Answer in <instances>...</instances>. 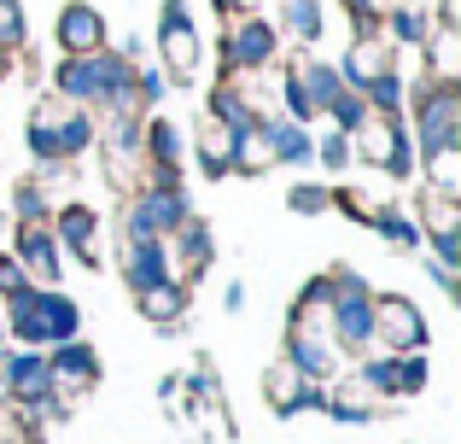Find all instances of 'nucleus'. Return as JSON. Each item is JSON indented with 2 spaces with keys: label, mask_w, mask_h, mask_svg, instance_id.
<instances>
[{
  "label": "nucleus",
  "mask_w": 461,
  "mask_h": 444,
  "mask_svg": "<svg viewBox=\"0 0 461 444\" xmlns=\"http://www.w3.org/2000/svg\"><path fill=\"white\" fill-rule=\"evenodd\" d=\"M53 94L88 112H140L135 105V59L94 47V53H65L53 70Z\"/></svg>",
  "instance_id": "nucleus-1"
},
{
  "label": "nucleus",
  "mask_w": 461,
  "mask_h": 444,
  "mask_svg": "<svg viewBox=\"0 0 461 444\" xmlns=\"http://www.w3.org/2000/svg\"><path fill=\"white\" fill-rule=\"evenodd\" d=\"M0 304H6V333H18L23 345H35V351L77 340V328H82V304L65 298L59 286H35L30 281L12 298H0Z\"/></svg>",
  "instance_id": "nucleus-2"
},
{
  "label": "nucleus",
  "mask_w": 461,
  "mask_h": 444,
  "mask_svg": "<svg viewBox=\"0 0 461 444\" xmlns=\"http://www.w3.org/2000/svg\"><path fill=\"white\" fill-rule=\"evenodd\" d=\"M333 293H327V328H333L339 351H368L374 340V293L357 269H333L327 275Z\"/></svg>",
  "instance_id": "nucleus-3"
},
{
  "label": "nucleus",
  "mask_w": 461,
  "mask_h": 444,
  "mask_svg": "<svg viewBox=\"0 0 461 444\" xmlns=\"http://www.w3.org/2000/svg\"><path fill=\"white\" fill-rule=\"evenodd\" d=\"M286 363L310 380H333L345 351H339L333 328H327V310H310V304H293V322H286Z\"/></svg>",
  "instance_id": "nucleus-4"
},
{
  "label": "nucleus",
  "mask_w": 461,
  "mask_h": 444,
  "mask_svg": "<svg viewBox=\"0 0 461 444\" xmlns=\"http://www.w3.org/2000/svg\"><path fill=\"white\" fill-rule=\"evenodd\" d=\"M158 59H164L158 70L169 77V88H187V82L199 77L204 41H199V23H193L187 0H164V6H158Z\"/></svg>",
  "instance_id": "nucleus-5"
},
{
  "label": "nucleus",
  "mask_w": 461,
  "mask_h": 444,
  "mask_svg": "<svg viewBox=\"0 0 461 444\" xmlns=\"http://www.w3.org/2000/svg\"><path fill=\"white\" fill-rule=\"evenodd\" d=\"M281 59V30L263 12H240L222 18V65L234 77H269V65Z\"/></svg>",
  "instance_id": "nucleus-6"
},
{
  "label": "nucleus",
  "mask_w": 461,
  "mask_h": 444,
  "mask_svg": "<svg viewBox=\"0 0 461 444\" xmlns=\"http://www.w3.org/2000/svg\"><path fill=\"white\" fill-rule=\"evenodd\" d=\"M350 147H357V164L392 176V182H403V176L415 170V164H409V159H415L409 129H403V117H392V112H374V105H368V117H362V129L350 135Z\"/></svg>",
  "instance_id": "nucleus-7"
},
{
  "label": "nucleus",
  "mask_w": 461,
  "mask_h": 444,
  "mask_svg": "<svg viewBox=\"0 0 461 444\" xmlns=\"http://www.w3.org/2000/svg\"><path fill=\"white\" fill-rule=\"evenodd\" d=\"M415 147L420 159L444 147H461V94L456 82H427L415 94Z\"/></svg>",
  "instance_id": "nucleus-8"
},
{
  "label": "nucleus",
  "mask_w": 461,
  "mask_h": 444,
  "mask_svg": "<svg viewBox=\"0 0 461 444\" xmlns=\"http://www.w3.org/2000/svg\"><path fill=\"white\" fill-rule=\"evenodd\" d=\"M420 240H432V258L444 269H461V194H438V187H420Z\"/></svg>",
  "instance_id": "nucleus-9"
},
{
  "label": "nucleus",
  "mask_w": 461,
  "mask_h": 444,
  "mask_svg": "<svg viewBox=\"0 0 461 444\" xmlns=\"http://www.w3.org/2000/svg\"><path fill=\"white\" fill-rule=\"evenodd\" d=\"M94 380H100V357H94L82 340H65V345H53V351H47V398L77 403Z\"/></svg>",
  "instance_id": "nucleus-10"
},
{
  "label": "nucleus",
  "mask_w": 461,
  "mask_h": 444,
  "mask_svg": "<svg viewBox=\"0 0 461 444\" xmlns=\"http://www.w3.org/2000/svg\"><path fill=\"white\" fill-rule=\"evenodd\" d=\"M374 340L385 345V351H420L427 345V316H420L415 298H374Z\"/></svg>",
  "instance_id": "nucleus-11"
},
{
  "label": "nucleus",
  "mask_w": 461,
  "mask_h": 444,
  "mask_svg": "<svg viewBox=\"0 0 461 444\" xmlns=\"http://www.w3.org/2000/svg\"><path fill=\"white\" fill-rule=\"evenodd\" d=\"M53 240H59V251L65 258H77V263H100V211L94 205H82V199H70V205H53Z\"/></svg>",
  "instance_id": "nucleus-12"
},
{
  "label": "nucleus",
  "mask_w": 461,
  "mask_h": 444,
  "mask_svg": "<svg viewBox=\"0 0 461 444\" xmlns=\"http://www.w3.org/2000/svg\"><path fill=\"white\" fill-rule=\"evenodd\" d=\"M0 386L18 410H41L47 403V351H6L0 357Z\"/></svg>",
  "instance_id": "nucleus-13"
},
{
  "label": "nucleus",
  "mask_w": 461,
  "mask_h": 444,
  "mask_svg": "<svg viewBox=\"0 0 461 444\" xmlns=\"http://www.w3.org/2000/svg\"><path fill=\"white\" fill-rule=\"evenodd\" d=\"M397 65V47L385 41L380 30H357L350 35V47H345V59H339V77H345V88H368L380 70H392Z\"/></svg>",
  "instance_id": "nucleus-14"
},
{
  "label": "nucleus",
  "mask_w": 461,
  "mask_h": 444,
  "mask_svg": "<svg viewBox=\"0 0 461 444\" xmlns=\"http://www.w3.org/2000/svg\"><path fill=\"white\" fill-rule=\"evenodd\" d=\"M258 129H263V152H269V164H293V170L315 164V135H310V123H293V117H281V112H263Z\"/></svg>",
  "instance_id": "nucleus-15"
},
{
  "label": "nucleus",
  "mask_w": 461,
  "mask_h": 444,
  "mask_svg": "<svg viewBox=\"0 0 461 444\" xmlns=\"http://www.w3.org/2000/svg\"><path fill=\"white\" fill-rule=\"evenodd\" d=\"M18 263H23V275H30L35 286H59L65 251H59V240H53L47 222H18Z\"/></svg>",
  "instance_id": "nucleus-16"
},
{
  "label": "nucleus",
  "mask_w": 461,
  "mask_h": 444,
  "mask_svg": "<svg viewBox=\"0 0 461 444\" xmlns=\"http://www.w3.org/2000/svg\"><path fill=\"white\" fill-rule=\"evenodd\" d=\"M117 258H123V281H129V293H140V286H152V281H164V275H176V263H169V240L123 234Z\"/></svg>",
  "instance_id": "nucleus-17"
},
{
  "label": "nucleus",
  "mask_w": 461,
  "mask_h": 444,
  "mask_svg": "<svg viewBox=\"0 0 461 444\" xmlns=\"http://www.w3.org/2000/svg\"><path fill=\"white\" fill-rule=\"evenodd\" d=\"M53 41H59V53H94V47H105V12L88 6V0H70V6H59Z\"/></svg>",
  "instance_id": "nucleus-18"
},
{
  "label": "nucleus",
  "mask_w": 461,
  "mask_h": 444,
  "mask_svg": "<svg viewBox=\"0 0 461 444\" xmlns=\"http://www.w3.org/2000/svg\"><path fill=\"white\" fill-rule=\"evenodd\" d=\"M140 147H147V170L152 176H181V164H187V129H181L176 117L147 112V135H140Z\"/></svg>",
  "instance_id": "nucleus-19"
},
{
  "label": "nucleus",
  "mask_w": 461,
  "mask_h": 444,
  "mask_svg": "<svg viewBox=\"0 0 461 444\" xmlns=\"http://www.w3.org/2000/svg\"><path fill=\"white\" fill-rule=\"evenodd\" d=\"M286 70H293V77H298V88L310 94L315 117H321L327 105H333L339 94H345V77H339V65H333V59H321V53H310V47H304V53H298Z\"/></svg>",
  "instance_id": "nucleus-20"
},
{
  "label": "nucleus",
  "mask_w": 461,
  "mask_h": 444,
  "mask_svg": "<svg viewBox=\"0 0 461 444\" xmlns=\"http://www.w3.org/2000/svg\"><path fill=\"white\" fill-rule=\"evenodd\" d=\"M275 30L298 47H321L327 35V0H275Z\"/></svg>",
  "instance_id": "nucleus-21"
},
{
  "label": "nucleus",
  "mask_w": 461,
  "mask_h": 444,
  "mask_svg": "<svg viewBox=\"0 0 461 444\" xmlns=\"http://www.w3.org/2000/svg\"><path fill=\"white\" fill-rule=\"evenodd\" d=\"M187 152L204 164V176H228V159H234V129H228L222 117L204 112V117H199V129L187 135Z\"/></svg>",
  "instance_id": "nucleus-22"
},
{
  "label": "nucleus",
  "mask_w": 461,
  "mask_h": 444,
  "mask_svg": "<svg viewBox=\"0 0 461 444\" xmlns=\"http://www.w3.org/2000/svg\"><path fill=\"white\" fill-rule=\"evenodd\" d=\"M135 310L152 322V328H176L181 310H187V281H181V275H164V281L140 286V293H135Z\"/></svg>",
  "instance_id": "nucleus-23"
},
{
  "label": "nucleus",
  "mask_w": 461,
  "mask_h": 444,
  "mask_svg": "<svg viewBox=\"0 0 461 444\" xmlns=\"http://www.w3.org/2000/svg\"><path fill=\"white\" fill-rule=\"evenodd\" d=\"M169 240H176V246H169V263H181V281H187V275H204V269H211L216 240H211V228H204L199 217H187Z\"/></svg>",
  "instance_id": "nucleus-24"
},
{
  "label": "nucleus",
  "mask_w": 461,
  "mask_h": 444,
  "mask_svg": "<svg viewBox=\"0 0 461 444\" xmlns=\"http://www.w3.org/2000/svg\"><path fill=\"white\" fill-rule=\"evenodd\" d=\"M420 53H427L432 82H456L461 77V30L456 23H432V35L420 41Z\"/></svg>",
  "instance_id": "nucleus-25"
},
{
  "label": "nucleus",
  "mask_w": 461,
  "mask_h": 444,
  "mask_svg": "<svg viewBox=\"0 0 461 444\" xmlns=\"http://www.w3.org/2000/svg\"><path fill=\"white\" fill-rule=\"evenodd\" d=\"M368 228H380V234L392 240L397 251H415V246H420V222H415V211H409V205H392V199H385V205L368 217Z\"/></svg>",
  "instance_id": "nucleus-26"
},
{
  "label": "nucleus",
  "mask_w": 461,
  "mask_h": 444,
  "mask_svg": "<svg viewBox=\"0 0 461 444\" xmlns=\"http://www.w3.org/2000/svg\"><path fill=\"white\" fill-rule=\"evenodd\" d=\"M362 100L374 105V112H392V117H403V100H409V77L403 70H380V77L368 82V88H362Z\"/></svg>",
  "instance_id": "nucleus-27"
},
{
  "label": "nucleus",
  "mask_w": 461,
  "mask_h": 444,
  "mask_svg": "<svg viewBox=\"0 0 461 444\" xmlns=\"http://www.w3.org/2000/svg\"><path fill=\"white\" fill-rule=\"evenodd\" d=\"M12 211H18V222H47L53 217V199H47V182H18L12 187Z\"/></svg>",
  "instance_id": "nucleus-28"
},
{
  "label": "nucleus",
  "mask_w": 461,
  "mask_h": 444,
  "mask_svg": "<svg viewBox=\"0 0 461 444\" xmlns=\"http://www.w3.org/2000/svg\"><path fill=\"white\" fill-rule=\"evenodd\" d=\"M357 380L374 392V398H397V351H380L357 368Z\"/></svg>",
  "instance_id": "nucleus-29"
},
{
  "label": "nucleus",
  "mask_w": 461,
  "mask_h": 444,
  "mask_svg": "<svg viewBox=\"0 0 461 444\" xmlns=\"http://www.w3.org/2000/svg\"><path fill=\"white\" fill-rule=\"evenodd\" d=\"M315 159H321V170L345 176L350 164H357V147H350V135H345V129H327V135L315 140Z\"/></svg>",
  "instance_id": "nucleus-30"
},
{
  "label": "nucleus",
  "mask_w": 461,
  "mask_h": 444,
  "mask_svg": "<svg viewBox=\"0 0 461 444\" xmlns=\"http://www.w3.org/2000/svg\"><path fill=\"white\" fill-rule=\"evenodd\" d=\"M275 94H281V117H293V123H315V105H310V94L298 88L293 70H281V77H275Z\"/></svg>",
  "instance_id": "nucleus-31"
},
{
  "label": "nucleus",
  "mask_w": 461,
  "mask_h": 444,
  "mask_svg": "<svg viewBox=\"0 0 461 444\" xmlns=\"http://www.w3.org/2000/svg\"><path fill=\"white\" fill-rule=\"evenodd\" d=\"M321 117H333V129H345V135H357V129H362V117H368V100H362L357 88H345V94H339V100L327 105Z\"/></svg>",
  "instance_id": "nucleus-32"
},
{
  "label": "nucleus",
  "mask_w": 461,
  "mask_h": 444,
  "mask_svg": "<svg viewBox=\"0 0 461 444\" xmlns=\"http://www.w3.org/2000/svg\"><path fill=\"white\" fill-rule=\"evenodd\" d=\"M286 205H293L298 217H321V211H333V187H321V182H298L293 194H286Z\"/></svg>",
  "instance_id": "nucleus-33"
},
{
  "label": "nucleus",
  "mask_w": 461,
  "mask_h": 444,
  "mask_svg": "<svg viewBox=\"0 0 461 444\" xmlns=\"http://www.w3.org/2000/svg\"><path fill=\"white\" fill-rule=\"evenodd\" d=\"M164 94H169V77H164V70H158V65H135V105H140V112H152Z\"/></svg>",
  "instance_id": "nucleus-34"
},
{
  "label": "nucleus",
  "mask_w": 461,
  "mask_h": 444,
  "mask_svg": "<svg viewBox=\"0 0 461 444\" xmlns=\"http://www.w3.org/2000/svg\"><path fill=\"white\" fill-rule=\"evenodd\" d=\"M427 386V357L420 351H397V398H415Z\"/></svg>",
  "instance_id": "nucleus-35"
},
{
  "label": "nucleus",
  "mask_w": 461,
  "mask_h": 444,
  "mask_svg": "<svg viewBox=\"0 0 461 444\" xmlns=\"http://www.w3.org/2000/svg\"><path fill=\"white\" fill-rule=\"evenodd\" d=\"M0 47H23V6L18 0H0Z\"/></svg>",
  "instance_id": "nucleus-36"
},
{
  "label": "nucleus",
  "mask_w": 461,
  "mask_h": 444,
  "mask_svg": "<svg viewBox=\"0 0 461 444\" xmlns=\"http://www.w3.org/2000/svg\"><path fill=\"white\" fill-rule=\"evenodd\" d=\"M339 6L350 12V23H357V30H380V18H385V6H392V0H339Z\"/></svg>",
  "instance_id": "nucleus-37"
},
{
  "label": "nucleus",
  "mask_w": 461,
  "mask_h": 444,
  "mask_svg": "<svg viewBox=\"0 0 461 444\" xmlns=\"http://www.w3.org/2000/svg\"><path fill=\"white\" fill-rule=\"evenodd\" d=\"M18 286H30V275H23L18 258H6V251H0V298H12Z\"/></svg>",
  "instance_id": "nucleus-38"
},
{
  "label": "nucleus",
  "mask_w": 461,
  "mask_h": 444,
  "mask_svg": "<svg viewBox=\"0 0 461 444\" xmlns=\"http://www.w3.org/2000/svg\"><path fill=\"white\" fill-rule=\"evenodd\" d=\"M222 304H228V310H246V281H228V286H222Z\"/></svg>",
  "instance_id": "nucleus-39"
},
{
  "label": "nucleus",
  "mask_w": 461,
  "mask_h": 444,
  "mask_svg": "<svg viewBox=\"0 0 461 444\" xmlns=\"http://www.w3.org/2000/svg\"><path fill=\"white\" fill-rule=\"evenodd\" d=\"M0 351H6V304H0Z\"/></svg>",
  "instance_id": "nucleus-40"
},
{
  "label": "nucleus",
  "mask_w": 461,
  "mask_h": 444,
  "mask_svg": "<svg viewBox=\"0 0 461 444\" xmlns=\"http://www.w3.org/2000/svg\"><path fill=\"white\" fill-rule=\"evenodd\" d=\"M6 65H12V53H6V47H0V82H6Z\"/></svg>",
  "instance_id": "nucleus-41"
}]
</instances>
